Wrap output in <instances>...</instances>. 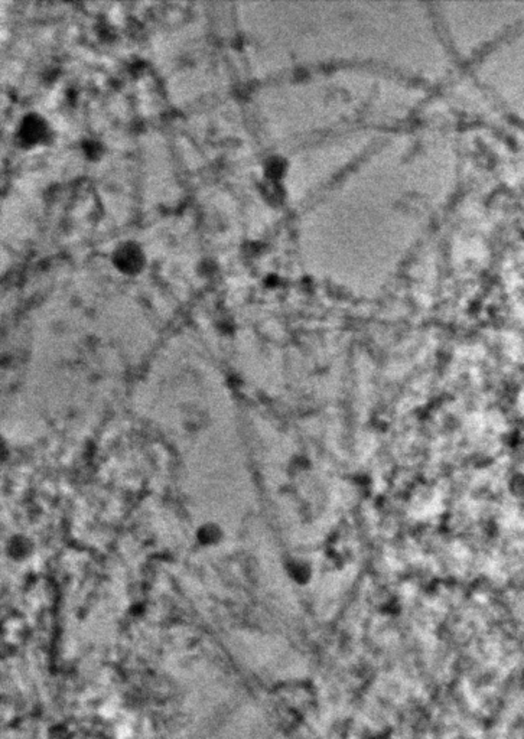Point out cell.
<instances>
[{
    "label": "cell",
    "mask_w": 524,
    "mask_h": 739,
    "mask_svg": "<svg viewBox=\"0 0 524 739\" xmlns=\"http://www.w3.org/2000/svg\"><path fill=\"white\" fill-rule=\"evenodd\" d=\"M116 265L125 272H136L142 268L143 256L137 246L132 243H126L115 254Z\"/></svg>",
    "instance_id": "1"
},
{
    "label": "cell",
    "mask_w": 524,
    "mask_h": 739,
    "mask_svg": "<svg viewBox=\"0 0 524 739\" xmlns=\"http://www.w3.org/2000/svg\"><path fill=\"white\" fill-rule=\"evenodd\" d=\"M45 123L41 118H26L23 125H22V130H21V134L22 137L28 142V143H35L41 140V137L45 134Z\"/></svg>",
    "instance_id": "2"
}]
</instances>
